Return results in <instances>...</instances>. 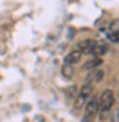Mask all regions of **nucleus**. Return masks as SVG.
Segmentation results:
<instances>
[{"label": "nucleus", "mask_w": 119, "mask_h": 122, "mask_svg": "<svg viewBox=\"0 0 119 122\" xmlns=\"http://www.w3.org/2000/svg\"><path fill=\"white\" fill-rule=\"evenodd\" d=\"M87 97H84V96H81L79 93H78V96H76V100H75V104H74V110L76 112V110H79V109H82V106L87 103Z\"/></svg>", "instance_id": "1a4fd4ad"}, {"label": "nucleus", "mask_w": 119, "mask_h": 122, "mask_svg": "<svg viewBox=\"0 0 119 122\" xmlns=\"http://www.w3.org/2000/svg\"><path fill=\"white\" fill-rule=\"evenodd\" d=\"M81 96H84V97H87V99H90V94L93 93V84L91 82H85L82 87H81V90L78 91Z\"/></svg>", "instance_id": "6e6552de"}, {"label": "nucleus", "mask_w": 119, "mask_h": 122, "mask_svg": "<svg viewBox=\"0 0 119 122\" xmlns=\"http://www.w3.org/2000/svg\"><path fill=\"white\" fill-rule=\"evenodd\" d=\"M115 103V94L112 90H104L101 93L100 99H99V110H100V119H104L109 110L112 109Z\"/></svg>", "instance_id": "f257e3e1"}, {"label": "nucleus", "mask_w": 119, "mask_h": 122, "mask_svg": "<svg viewBox=\"0 0 119 122\" xmlns=\"http://www.w3.org/2000/svg\"><path fill=\"white\" fill-rule=\"evenodd\" d=\"M99 112V99L97 97H93L88 99L85 103V115H84V122H91L93 119L96 118Z\"/></svg>", "instance_id": "f03ea898"}, {"label": "nucleus", "mask_w": 119, "mask_h": 122, "mask_svg": "<svg viewBox=\"0 0 119 122\" xmlns=\"http://www.w3.org/2000/svg\"><path fill=\"white\" fill-rule=\"evenodd\" d=\"M104 76V71L101 68H94L91 69L90 75L87 76V82H100Z\"/></svg>", "instance_id": "20e7f679"}, {"label": "nucleus", "mask_w": 119, "mask_h": 122, "mask_svg": "<svg viewBox=\"0 0 119 122\" xmlns=\"http://www.w3.org/2000/svg\"><path fill=\"white\" fill-rule=\"evenodd\" d=\"M107 49H109V44H107V43H104V41H96L94 50H93V53H91V55L100 57V56H103L106 51H107Z\"/></svg>", "instance_id": "39448f33"}, {"label": "nucleus", "mask_w": 119, "mask_h": 122, "mask_svg": "<svg viewBox=\"0 0 119 122\" xmlns=\"http://www.w3.org/2000/svg\"><path fill=\"white\" fill-rule=\"evenodd\" d=\"M107 37H109L110 41L119 43V31H118V32H109V34H107Z\"/></svg>", "instance_id": "f8f14e48"}, {"label": "nucleus", "mask_w": 119, "mask_h": 122, "mask_svg": "<svg viewBox=\"0 0 119 122\" xmlns=\"http://www.w3.org/2000/svg\"><path fill=\"white\" fill-rule=\"evenodd\" d=\"M62 74H63L66 78H71V76L74 75V69L71 68V65L65 63V65H63V68H62Z\"/></svg>", "instance_id": "9d476101"}, {"label": "nucleus", "mask_w": 119, "mask_h": 122, "mask_svg": "<svg viewBox=\"0 0 119 122\" xmlns=\"http://www.w3.org/2000/svg\"><path fill=\"white\" fill-rule=\"evenodd\" d=\"M110 121H112V122H119V109L113 110L112 116H110Z\"/></svg>", "instance_id": "ddd939ff"}, {"label": "nucleus", "mask_w": 119, "mask_h": 122, "mask_svg": "<svg viewBox=\"0 0 119 122\" xmlns=\"http://www.w3.org/2000/svg\"><path fill=\"white\" fill-rule=\"evenodd\" d=\"M81 53L78 50H74V51H71L69 55H68L66 57H65V63H68V65H74V63H78L79 60H81Z\"/></svg>", "instance_id": "423d86ee"}, {"label": "nucleus", "mask_w": 119, "mask_h": 122, "mask_svg": "<svg viewBox=\"0 0 119 122\" xmlns=\"http://www.w3.org/2000/svg\"><path fill=\"white\" fill-rule=\"evenodd\" d=\"M94 46H96L94 40H82L75 46V50H78L81 55H91L94 50Z\"/></svg>", "instance_id": "7ed1b4c3"}, {"label": "nucleus", "mask_w": 119, "mask_h": 122, "mask_svg": "<svg viewBox=\"0 0 119 122\" xmlns=\"http://www.w3.org/2000/svg\"><path fill=\"white\" fill-rule=\"evenodd\" d=\"M101 66V57H93L91 60H88V62H85L82 65L84 69H87V71H91V69H94V68H99Z\"/></svg>", "instance_id": "0eeeda50"}, {"label": "nucleus", "mask_w": 119, "mask_h": 122, "mask_svg": "<svg viewBox=\"0 0 119 122\" xmlns=\"http://www.w3.org/2000/svg\"><path fill=\"white\" fill-rule=\"evenodd\" d=\"M119 31V19H113L109 24V32H118Z\"/></svg>", "instance_id": "9b49d317"}]
</instances>
